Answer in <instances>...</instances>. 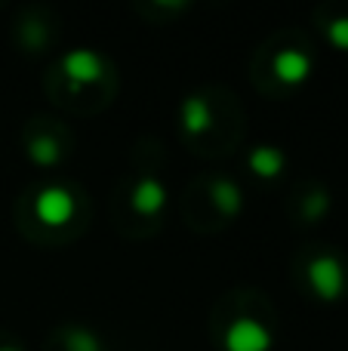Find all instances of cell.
Segmentation results:
<instances>
[{"label": "cell", "mask_w": 348, "mask_h": 351, "mask_svg": "<svg viewBox=\"0 0 348 351\" xmlns=\"http://www.w3.org/2000/svg\"><path fill=\"white\" fill-rule=\"evenodd\" d=\"M271 342H275V333L253 317H238L225 330V351H269Z\"/></svg>", "instance_id": "cell-2"}, {"label": "cell", "mask_w": 348, "mask_h": 351, "mask_svg": "<svg viewBox=\"0 0 348 351\" xmlns=\"http://www.w3.org/2000/svg\"><path fill=\"white\" fill-rule=\"evenodd\" d=\"M102 59L92 49H71V53L62 56V74L71 80L74 86H90L96 80H102Z\"/></svg>", "instance_id": "cell-4"}, {"label": "cell", "mask_w": 348, "mask_h": 351, "mask_svg": "<svg viewBox=\"0 0 348 351\" xmlns=\"http://www.w3.org/2000/svg\"><path fill=\"white\" fill-rule=\"evenodd\" d=\"M213 204L219 206V213H225V216H238L240 206H244L240 188L234 185L232 179H216L213 182Z\"/></svg>", "instance_id": "cell-9"}, {"label": "cell", "mask_w": 348, "mask_h": 351, "mask_svg": "<svg viewBox=\"0 0 348 351\" xmlns=\"http://www.w3.org/2000/svg\"><path fill=\"white\" fill-rule=\"evenodd\" d=\"M275 74L284 84H306L312 74V56L302 49H284L275 59Z\"/></svg>", "instance_id": "cell-6"}, {"label": "cell", "mask_w": 348, "mask_h": 351, "mask_svg": "<svg viewBox=\"0 0 348 351\" xmlns=\"http://www.w3.org/2000/svg\"><path fill=\"white\" fill-rule=\"evenodd\" d=\"M68 351H102V342L92 330L86 327H77L68 333Z\"/></svg>", "instance_id": "cell-10"}, {"label": "cell", "mask_w": 348, "mask_h": 351, "mask_svg": "<svg viewBox=\"0 0 348 351\" xmlns=\"http://www.w3.org/2000/svg\"><path fill=\"white\" fill-rule=\"evenodd\" d=\"M284 167H287V158L271 145H259L256 152L250 154V170L256 176H262V179H275V176H281Z\"/></svg>", "instance_id": "cell-7"}, {"label": "cell", "mask_w": 348, "mask_h": 351, "mask_svg": "<svg viewBox=\"0 0 348 351\" xmlns=\"http://www.w3.org/2000/svg\"><path fill=\"white\" fill-rule=\"evenodd\" d=\"M327 34H330V40L336 43L339 49H348V19H336V22L327 28Z\"/></svg>", "instance_id": "cell-12"}, {"label": "cell", "mask_w": 348, "mask_h": 351, "mask_svg": "<svg viewBox=\"0 0 348 351\" xmlns=\"http://www.w3.org/2000/svg\"><path fill=\"white\" fill-rule=\"evenodd\" d=\"M0 351H18V348H12V346H3V348H0Z\"/></svg>", "instance_id": "cell-13"}, {"label": "cell", "mask_w": 348, "mask_h": 351, "mask_svg": "<svg viewBox=\"0 0 348 351\" xmlns=\"http://www.w3.org/2000/svg\"><path fill=\"white\" fill-rule=\"evenodd\" d=\"M28 154H31V160H34V164H40V167H53L55 160H59V148H55L53 139H37V142H31Z\"/></svg>", "instance_id": "cell-11"}, {"label": "cell", "mask_w": 348, "mask_h": 351, "mask_svg": "<svg viewBox=\"0 0 348 351\" xmlns=\"http://www.w3.org/2000/svg\"><path fill=\"white\" fill-rule=\"evenodd\" d=\"M34 213L47 225H65L74 216V194L62 185H47L34 197Z\"/></svg>", "instance_id": "cell-3"}, {"label": "cell", "mask_w": 348, "mask_h": 351, "mask_svg": "<svg viewBox=\"0 0 348 351\" xmlns=\"http://www.w3.org/2000/svg\"><path fill=\"white\" fill-rule=\"evenodd\" d=\"M308 284L324 302H336L345 293V268L336 256H318L308 265Z\"/></svg>", "instance_id": "cell-1"}, {"label": "cell", "mask_w": 348, "mask_h": 351, "mask_svg": "<svg viewBox=\"0 0 348 351\" xmlns=\"http://www.w3.org/2000/svg\"><path fill=\"white\" fill-rule=\"evenodd\" d=\"M129 206H133L139 216H158L160 210L166 206V188L160 179H154V176H145V179L136 182L133 194H129Z\"/></svg>", "instance_id": "cell-5"}, {"label": "cell", "mask_w": 348, "mask_h": 351, "mask_svg": "<svg viewBox=\"0 0 348 351\" xmlns=\"http://www.w3.org/2000/svg\"><path fill=\"white\" fill-rule=\"evenodd\" d=\"M182 123H185V130H188V133H207L210 123H213L207 99H201V96L185 99V102H182Z\"/></svg>", "instance_id": "cell-8"}]
</instances>
